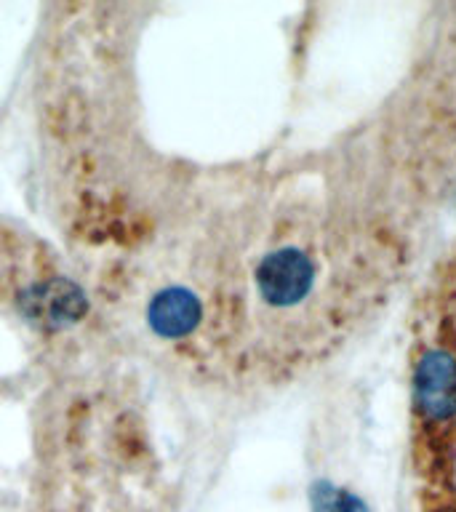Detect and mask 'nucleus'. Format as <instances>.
<instances>
[{"label": "nucleus", "instance_id": "1", "mask_svg": "<svg viewBox=\"0 0 456 512\" xmlns=\"http://www.w3.org/2000/svg\"><path fill=\"white\" fill-rule=\"evenodd\" d=\"M254 283L262 302L286 310V307L302 302L312 291L315 262L302 248H278L259 262Z\"/></svg>", "mask_w": 456, "mask_h": 512}, {"label": "nucleus", "instance_id": "3", "mask_svg": "<svg viewBox=\"0 0 456 512\" xmlns=\"http://www.w3.org/2000/svg\"><path fill=\"white\" fill-rule=\"evenodd\" d=\"M416 400L422 414L432 422H443L456 414V360L446 350H430L419 360Z\"/></svg>", "mask_w": 456, "mask_h": 512}, {"label": "nucleus", "instance_id": "2", "mask_svg": "<svg viewBox=\"0 0 456 512\" xmlns=\"http://www.w3.org/2000/svg\"><path fill=\"white\" fill-rule=\"evenodd\" d=\"M206 320V304L190 286L171 283L152 291L147 304V326L163 342H190Z\"/></svg>", "mask_w": 456, "mask_h": 512}, {"label": "nucleus", "instance_id": "4", "mask_svg": "<svg viewBox=\"0 0 456 512\" xmlns=\"http://www.w3.org/2000/svg\"><path fill=\"white\" fill-rule=\"evenodd\" d=\"M312 512H368L360 496L336 488L331 483H315L312 488Z\"/></svg>", "mask_w": 456, "mask_h": 512}]
</instances>
